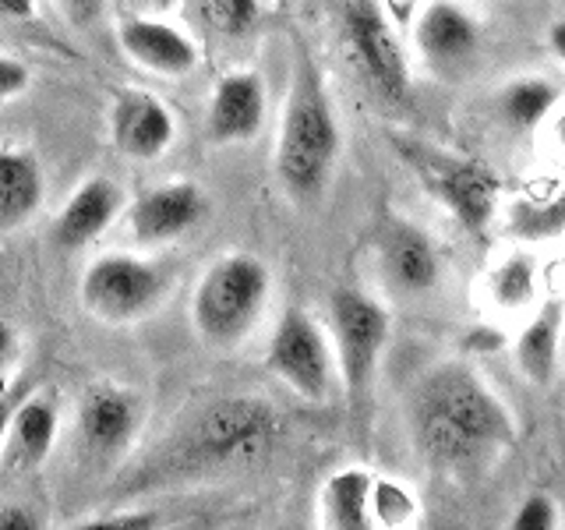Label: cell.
<instances>
[{"instance_id": "d4e9b609", "label": "cell", "mask_w": 565, "mask_h": 530, "mask_svg": "<svg viewBox=\"0 0 565 530\" xmlns=\"http://www.w3.org/2000/svg\"><path fill=\"white\" fill-rule=\"evenodd\" d=\"M512 234L516 237H526V241H552L562 234V202L552 199V202H516L512 205Z\"/></svg>"}, {"instance_id": "6da1fadb", "label": "cell", "mask_w": 565, "mask_h": 530, "mask_svg": "<svg viewBox=\"0 0 565 530\" xmlns=\"http://www.w3.org/2000/svg\"><path fill=\"white\" fill-rule=\"evenodd\" d=\"M406 424L420 459L435 470H473L516 442V421L467 364H438L417 379Z\"/></svg>"}, {"instance_id": "ba28073f", "label": "cell", "mask_w": 565, "mask_h": 530, "mask_svg": "<svg viewBox=\"0 0 565 530\" xmlns=\"http://www.w3.org/2000/svg\"><path fill=\"white\" fill-rule=\"evenodd\" d=\"M265 368L300 400L326 406L335 393V353L322 326L305 308H287L273 329Z\"/></svg>"}, {"instance_id": "484cf974", "label": "cell", "mask_w": 565, "mask_h": 530, "mask_svg": "<svg viewBox=\"0 0 565 530\" xmlns=\"http://www.w3.org/2000/svg\"><path fill=\"white\" fill-rule=\"evenodd\" d=\"M262 0H202L205 22L223 35H244L258 22Z\"/></svg>"}, {"instance_id": "52a82bcc", "label": "cell", "mask_w": 565, "mask_h": 530, "mask_svg": "<svg viewBox=\"0 0 565 530\" xmlns=\"http://www.w3.org/2000/svg\"><path fill=\"white\" fill-rule=\"evenodd\" d=\"M170 287L167 269L138 255H103L82 276V305L103 326H131L146 318Z\"/></svg>"}, {"instance_id": "2e32d148", "label": "cell", "mask_w": 565, "mask_h": 530, "mask_svg": "<svg viewBox=\"0 0 565 530\" xmlns=\"http://www.w3.org/2000/svg\"><path fill=\"white\" fill-rule=\"evenodd\" d=\"M117 43L124 57L163 78H184L199 64V46L181 29L152 22V18H128V22H120Z\"/></svg>"}, {"instance_id": "d6a6232c", "label": "cell", "mask_w": 565, "mask_h": 530, "mask_svg": "<svg viewBox=\"0 0 565 530\" xmlns=\"http://www.w3.org/2000/svg\"><path fill=\"white\" fill-rule=\"evenodd\" d=\"M18 353V340H14V329L8 322H0V379H4V371L11 368Z\"/></svg>"}, {"instance_id": "ffe728a7", "label": "cell", "mask_w": 565, "mask_h": 530, "mask_svg": "<svg viewBox=\"0 0 565 530\" xmlns=\"http://www.w3.org/2000/svg\"><path fill=\"white\" fill-rule=\"evenodd\" d=\"M562 318H565L562 300L558 297L544 300V308L537 311V318L520 332V340H516V364L526 375V382L537 385V389H547L558 375Z\"/></svg>"}, {"instance_id": "cb8c5ba5", "label": "cell", "mask_w": 565, "mask_h": 530, "mask_svg": "<svg viewBox=\"0 0 565 530\" xmlns=\"http://www.w3.org/2000/svg\"><path fill=\"white\" fill-rule=\"evenodd\" d=\"M417 512V499L403 485L375 477V485H371V527H411Z\"/></svg>"}, {"instance_id": "d6986e66", "label": "cell", "mask_w": 565, "mask_h": 530, "mask_svg": "<svg viewBox=\"0 0 565 530\" xmlns=\"http://www.w3.org/2000/svg\"><path fill=\"white\" fill-rule=\"evenodd\" d=\"M40 159L25 149H0V234L29 223L43 205Z\"/></svg>"}, {"instance_id": "277c9868", "label": "cell", "mask_w": 565, "mask_h": 530, "mask_svg": "<svg viewBox=\"0 0 565 530\" xmlns=\"http://www.w3.org/2000/svg\"><path fill=\"white\" fill-rule=\"evenodd\" d=\"M273 276L258 255L230 252L216 258L191 294V326L212 350H234L247 340L269 305Z\"/></svg>"}, {"instance_id": "5bb4252c", "label": "cell", "mask_w": 565, "mask_h": 530, "mask_svg": "<svg viewBox=\"0 0 565 530\" xmlns=\"http://www.w3.org/2000/svg\"><path fill=\"white\" fill-rule=\"evenodd\" d=\"M265 120V82L255 71H237L226 75L212 88L205 131L216 146H234L262 131Z\"/></svg>"}, {"instance_id": "836d02e7", "label": "cell", "mask_w": 565, "mask_h": 530, "mask_svg": "<svg viewBox=\"0 0 565 530\" xmlns=\"http://www.w3.org/2000/svg\"><path fill=\"white\" fill-rule=\"evenodd\" d=\"M0 14L14 18V22H25L35 14V0H0Z\"/></svg>"}, {"instance_id": "1f68e13d", "label": "cell", "mask_w": 565, "mask_h": 530, "mask_svg": "<svg viewBox=\"0 0 565 530\" xmlns=\"http://www.w3.org/2000/svg\"><path fill=\"white\" fill-rule=\"evenodd\" d=\"M106 0H61V8L75 18V22H93V18L103 11Z\"/></svg>"}, {"instance_id": "3957f363", "label": "cell", "mask_w": 565, "mask_h": 530, "mask_svg": "<svg viewBox=\"0 0 565 530\" xmlns=\"http://www.w3.org/2000/svg\"><path fill=\"white\" fill-rule=\"evenodd\" d=\"M335 156H340V128H335L322 71L305 46H297L290 96L276 138L279 184L287 188L290 199L315 202L329 184Z\"/></svg>"}, {"instance_id": "7a4b0ae2", "label": "cell", "mask_w": 565, "mask_h": 530, "mask_svg": "<svg viewBox=\"0 0 565 530\" xmlns=\"http://www.w3.org/2000/svg\"><path fill=\"white\" fill-rule=\"evenodd\" d=\"M279 438V414L265 400L255 396H226L212 400L194 411L177 435H170L167 449L156 456L159 474H202L223 467L255 464L273 449Z\"/></svg>"}, {"instance_id": "e575fe53", "label": "cell", "mask_w": 565, "mask_h": 530, "mask_svg": "<svg viewBox=\"0 0 565 530\" xmlns=\"http://www.w3.org/2000/svg\"><path fill=\"white\" fill-rule=\"evenodd\" d=\"M262 4H273V0H262Z\"/></svg>"}, {"instance_id": "9a60e30c", "label": "cell", "mask_w": 565, "mask_h": 530, "mask_svg": "<svg viewBox=\"0 0 565 530\" xmlns=\"http://www.w3.org/2000/svg\"><path fill=\"white\" fill-rule=\"evenodd\" d=\"M414 43L435 71H452L481 46V25L456 0H431L414 25Z\"/></svg>"}, {"instance_id": "7402d4cb", "label": "cell", "mask_w": 565, "mask_h": 530, "mask_svg": "<svg viewBox=\"0 0 565 530\" xmlns=\"http://www.w3.org/2000/svg\"><path fill=\"white\" fill-rule=\"evenodd\" d=\"M558 85L547 78H516L502 88V110L516 128H537L555 110Z\"/></svg>"}, {"instance_id": "4dcf8cb0", "label": "cell", "mask_w": 565, "mask_h": 530, "mask_svg": "<svg viewBox=\"0 0 565 530\" xmlns=\"http://www.w3.org/2000/svg\"><path fill=\"white\" fill-rule=\"evenodd\" d=\"M29 393V385L22 382V385H14L11 393H4L0 396V449H4V435H8V421H11V414H14V406L22 403V396Z\"/></svg>"}, {"instance_id": "9c48e42d", "label": "cell", "mask_w": 565, "mask_h": 530, "mask_svg": "<svg viewBox=\"0 0 565 530\" xmlns=\"http://www.w3.org/2000/svg\"><path fill=\"white\" fill-rule=\"evenodd\" d=\"M340 25L364 82L388 103L411 96V64L379 0H340Z\"/></svg>"}, {"instance_id": "8fae6325", "label": "cell", "mask_w": 565, "mask_h": 530, "mask_svg": "<svg viewBox=\"0 0 565 530\" xmlns=\"http://www.w3.org/2000/svg\"><path fill=\"white\" fill-rule=\"evenodd\" d=\"M371 255L388 290L403 297L431 294L441 279V258L431 237L403 216H385L371 234Z\"/></svg>"}, {"instance_id": "e0dca14e", "label": "cell", "mask_w": 565, "mask_h": 530, "mask_svg": "<svg viewBox=\"0 0 565 530\" xmlns=\"http://www.w3.org/2000/svg\"><path fill=\"white\" fill-rule=\"evenodd\" d=\"M120 205H124V191L110 181V177H93V181H85L64 202L57 223H53V241L67 247V252L93 244L103 230L117 220Z\"/></svg>"}, {"instance_id": "f546056e", "label": "cell", "mask_w": 565, "mask_h": 530, "mask_svg": "<svg viewBox=\"0 0 565 530\" xmlns=\"http://www.w3.org/2000/svg\"><path fill=\"white\" fill-rule=\"evenodd\" d=\"M0 530H40V517L29 506H4L0 509Z\"/></svg>"}, {"instance_id": "8992f818", "label": "cell", "mask_w": 565, "mask_h": 530, "mask_svg": "<svg viewBox=\"0 0 565 530\" xmlns=\"http://www.w3.org/2000/svg\"><path fill=\"white\" fill-rule=\"evenodd\" d=\"M329 326L335 340V371L353 414H364L375 396L379 364L388 343V311L375 297L340 287L329 294Z\"/></svg>"}, {"instance_id": "44dd1931", "label": "cell", "mask_w": 565, "mask_h": 530, "mask_svg": "<svg viewBox=\"0 0 565 530\" xmlns=\"http://www.w3.org/2000/svg\"><path fill=\"white\" fill-rule=\"evenodd\" d=\"M371 485L375 474L361 467L332 474L318 499V523L326 530H371Z\"/></svg>"}, {"instance_id": "83f0119b", "label": "cell", "mask_w": 565, "mask_h": 530, "mask_svg": "<svg viewBox=\"0 0 565 530\" xmlns=\"http://www.w3.org/2000/svg\"><path fill=\"white\" fill-rule=\"evenodd\" d=\"M29 82H32V75H29V67L22 61L0 57V103L18 99L29 88Z\"/></svg>"}, {"instance_id": "f1b7e54d", "label": "cell", "mask_w": 565, "mask_h": 530, "mask_svg": "<svg viewBox=\"0 0 565 530\" xmlns=\"http://www.w3.org/2000/svg\"><path fill=\"white\" fill-rule=\"evenodd\" d=\"M149 527H156L152 512H117L110 520L88 523V530H149Z\"/></svg>"}, {"instance_id": "30bf717a", "label": "cell", "mask_w": 565, "mask_h": 530, "mask_svg": "<svg viewBox=\"0 0 565 530\" xmlns=\"http://www.w3.org/2000/svg\"><path fill=\"white\" fill-rule=\"evenodd\" d=\"M141 424H146V400L135 389L96 382L78 396L75 435L78 449L93 464H117L135 446Z\"/></svg>"}, {"instance_id": "5b68a950", "label": "cell", "mask_w": 565, "mask_h": 530, "mask_svg": "<svg viewBox=\"0 0 565 530\" xmlns=\"http://www.w3.org/2000/svg\"><path fill=\"white\" fill-rule=\"evenodd\" d=\"M393 149L399 159L417 173L420 188L449 212V216L467 230V234H484L494 209H499V177L484 163L467 156H449L446 149L428 146L420 138L393 135Z\"/></svg>"}, {"instance_id": "4fadbf2b", "label": "cell", "mask_w": 565, "mask_h": 530, "mask_svg": "<svg viewBox=\"0 0 565 530\" xmlns=\"http://www.w3.org/2000/svg\"><path fill=\"white\" fill-rule=\"evenodd\" d=\"M110 138L120 156L128 159H159L173 141V117L156 96L141 88H124L110 110Z\"/></svg>"}, {"instance_id": "603a6c76", "label": "cell", "mask_w": 565, "mask_h": 530, "mask_svg": "<svg viewBox=\"0 0 565 530\" xmlns=\"http://www.w3.org/2000/svg\"><path fill=\"white\" fill-rule=\"evenodd\" d=\"M537 287V273H534V258L526 255H512L505 258L491 276V294L502 308H523Z\"/></svg>"}, {"instance_id": "4316f807", "label": "cell", "mask_w": 565, "mask_h": 530, "mask_svg": "<svg viewBox=\"0 0 565 530\" xmlns=\"http://www.w3.org/2000/svg\"><path fill=\"white\" fill-rule=\"evenodd\" d=\"M558 506L552 495L534 491L520 502V509L512 512V530H558Z\"/></svg>"}, {"instance_id": "ac0fdd59", "label": "cell", "mask_w": 565, "mask_h": 530, "mask_svg": "<svg viewBox=\"0 0 565 530\" xmlns=\"http://www.w3.org/2000/svg\"><path fill=\"white\" fill-rule=\"evenodd\" d=\"M57 442V411L43 400L25 393L8 421L4 449L11 470H40Z\"/></svg>"}, {"instance_id": "7c38bea8", "label": "cell", "mask_w": 565, "mask_h": 530, "mask_svg": "<svg viewBox=\"0 0 565 530\" xmlns=\"http://www.w3.org/2000/svg\"><path fill=\"white\" fill-rule=\"evenodd\" d=\"M209 212V199L199 184L173 181L159 184L131 205V230L141 244H167L184 237Z\"/></svg>"}]
</instances>
